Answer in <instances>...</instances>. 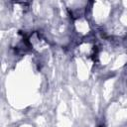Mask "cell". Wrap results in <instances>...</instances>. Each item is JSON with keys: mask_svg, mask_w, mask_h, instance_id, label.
I'll list each match as a JSON object with an SVG mask.
<instances>
[{"mask_svg": "<svg viewBox=\"0 0 127 127\" xmlns=\"http://www.w3.org/2000/svg\"><path fill=\"white\" fill-rule=\"evenodd\" d=\"M99 127H102V126H99Z\"/></svg>", "mask_w": 127, "mask_h": 127, "instance_id": "6da1fadb", "label": "cell"}]
</instances>
